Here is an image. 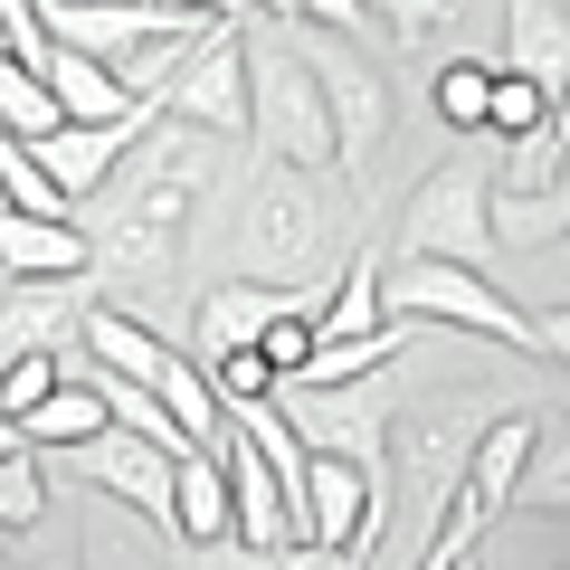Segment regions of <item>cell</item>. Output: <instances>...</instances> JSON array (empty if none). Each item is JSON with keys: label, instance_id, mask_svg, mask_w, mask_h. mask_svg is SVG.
I'll use <instances>...</instances> for the list:
<instances>
[{"label": "cell", "instance_id": "obj_1", "mask_svg": "<svg viewBox=\"0 0 570 570\" xmlns=\"http://www.w3.org/2000/svg\"><path fill=\"white\" fill-rule=\"evenodd\" d=\"M352 257V190L333 171H238V209H228V285L257 295H324Z\"/></svg>", "mask_w": 570, "mask_h": 570}, {"label": "cell", "instance_id": "obj_2", "mask_svg": "<svg viewBox=\"0 0 570 570\" xmlns=\"http://www.w3.org/2000/svg\"><path fill=\"white\" fill-rule=\"evenodd\" d=\"M381 324L400 333H475V343H504V352H542V362H561L570 352V314H523L494 276H466V266H381Z\"/></svg>", "mask_w": 570, "mask_h": 570}, {"label": "cell", "instance_id": "obj_3", "mask_svg": "<svg viewBox=\"0 0 570 570\" xmlns=\"http://www.w3.org/2000/svg\"><path fill=\"white\" fill-rule=\"evenodd\" d=\"M219 190H238V142H209V134H190V124L153 115V124H142V142L115 163V181H105L96 200H115V209H134V219L190 238V219H200Z\"/></svg>", "mask_w": 570, "mask_h": 570}, {"label": "cell", "instance_id": "obj_4", "mask_svg": "<svg viewBox=\"0 0 570 570\" xmlns=\"http://www.w3.org/2000/svg\"><path fill=\"white\" fill-rule=\"evenodd\" d=\"M276 29H285V48H295V67L314 77V96H324L333 181L362 190L371 171H381V153H390V77H381V58H371V48H352V39H324V29L295 20V10H276Z\"/></svg>", "mask_w": 570, "mask_h": 570}, {"label": "cell", "instance_id": "obj_5", "mask_svg": "<svg viewBox=\"0 0 570 570\" xmlns=\"http://www.w3.org/2000/svg\"><path fill=\"white\" fill-rule=\"evenodd\" d=\"M238 58H247V153L276 163V171H333L324 96H314V77L295 67V48H285V29L266 10H247Z\"/></svg>", "mask_w": 570, "mask_h": 570}, {"label": "cell", "instance_id": "obj_6", "mask_svg": "<svg viewBox=\"0 0 570 570\" xmlns=\"http://www.w3.org/2000/svg\"><path fill=\"white\" fill-rule=\"evenodd\" d=\"M77 352H86L96 371H115V381H134L142 400H153V409L190 438V448H209V438H219V400H209V381L181 362V343H163L142 314L86 305V314H77Z\"/></svg>", "mask_w": 570, "mask_h": 570}, {"label": "cell", "instance_id": "obj_7", "mask_svg": "<svg viewBox=\"0 0 570 570\" xmlns=\"http://www.w3.org/2000/svg\"><path fill=\"white\" fill-rule=\"evenodd\" d=\"M485 190H494V163H485V153H456V163H438L419 190H409L400 257L494 276V257H504V247H494V228H485Z\"/></svg>", "mask_w": 570, "mask_h": 570}, {"label": "cell", "instance_id": "obj_8", "mask_svg": "<svg viewBox=\"0 0 570 570\" xmlns=\"http://www.w3.org/2000/svg\"><path fill=\"white\" fill-rule=\"evenodd\" d=\"M238 29H247V10H209V29L190 39L181 77L163 86L153 115L190 124V134H209V142H247V58H238Z\"/></svg>", "mask_w": 570, "mask_h": 570}, {"label": "cell", "instance_id": "obj_9", "mask_svg": "<svg viewBox=\"0 0 570 570\" xmlns=\"http://www.w3.org/2000/svg\"><path fill=\"white\" fill-rule=\"evenodd\" d=\"M171 466H181V456L142 448V438H124V428H105V438L67 448V475H77V485H96V494H115L124 513H142L163 551H171Z\"/></svg>", "mask_w": 570, "mask_h": 570}, {"label": "cell", "instance_id": "obj_10", "mask_svg": "<svg viewBox=\"0 0 570 570\" xmlns=\"http://www.w3.org/2000/svg\"><path fill=\"white\" fill-rule=\"evenodd\" d=\"M142 124H153V115H124V124H58L48 142H29V163H39V181L67 200V219H77V209L115 181V163L142 142Z\"/></svg>", "mask_w": 570, "mask_h": 570}, {"label": "cell", "instance_id": "obj_11", "mask_svg": "<svg viewBox=\"0 0 570 570\" xmlns=\"http://www.w3.org/2000/svg\"><path fill=\"white\" fill-rule=\"evenodd\" d=\"M153 0H39V29L48 48H67V58H96L105 77H115V58H134L142 39H153Z\"/></svg>", "mask_w": 570, "mask_h": 570}, {"label": "cell", "instance_id": "obj_12", "mask_svg": "<svg viewBox=\"0 0 570 570\" xmlns=\"http://www.w3.org/2000/svg\"><path fill=\"white\" fill-rule=\"evenodd\" d=\"M305 295H257V285H209L200 305H190V352L181 362L190 371H209V362H228V352H257V333L276 324V314H295Z\"/></svg>", "mask_w": 570, "mask_h": 570}, {"label": "cell", "instance_id": "obj_13", "mask_svg": "<svg viewBox=\"0 0 570 570\" xmlns=\"http://www.w3.org/2000/svg\"><path fill=\"white\" fill-rule=\"evenodd\" d=\"M96 305V285H10L0 295V362H29V352H67L77 343V314Z\"/></svg>", "mask_w": 570, "mask_h": 570}, {"label": "cell", "instance_id": "obj_14", "mask_svg": "<svg viewBox=\"0 0 570 570\" xmlns=\"http://www.w3.org/2000/svg\"><path fill=\"white\" fill-rule=\"evenodd\" d=\"M504 39H513L504 77H523L532 96L561 115V86H570V0H513V10H504Z\"/></svg>", "mask_w": 570, "mask_h": 570}, {"label": "cell", "instance_id": "obj_15", "mask_svg": "<svg viewBox=\"0 0 570 570\" xmlns=\"http://www.w3.org/2000/svg\"><path fill=\"white\" fill-rule=\"evenodd\" d=\"M0 276L10 285H77L86 276L77 219H20V209H0Z\"/></svg>", "mask_w": 570, "mask_h": 570}, {"label": "cell", "instance_id": "obj_16", "mask_svg": "<svg viewBox=\"0 0 570 570\" xmlns=\"http://www.w3.org/2000/svg\"><path fill=\"white\" fill-rule=\"evenodd\" d=\"M29 77L48 86V105H58V124H124V115H142V105H124V86L105 77L96 58H67V48H48Z\"/></svg>", "mask_w": 570, "mask_h": 570}, {"label": "cell", "instance_id": "obj_17", "mask_svg": "<svg viewBox=\"0 0 570 570\" xmlns=\"http://www.w3.org/2000/svg\"><path fill=\"white\" fill-rule=\"evenodd\" d=\"M228 542V485L209 456H181L171 466V551H219Z\"/></svg>", "mask_w": 570, "mask_h": 570}, {"label": "cell", "instance_id": "obj_18", "mask_svg": "<svg viewBox=\"0 0 570 570\" xmlns=\"http://www.w3.org/2000/svg\"><path fill=\"white\" fill-rule=\"evenodd\" d=\"M409 343H419V333H400V324L362 333V343H314L305 362H295V390H362V381H381Z\"/></svg>", "mask_w": 570, "mask_h": 570}, {"label": "cell", "instance_id": "obj_19", "mask_svg": "<svg viewBox=\"0 0 570 570\" xmlns=\"http://www.w3.org/2000/svg\"><path fill=\"white\" fill-rule=\"evenodd\" d=\"M86 438H105V409L86 400V381H77V343H67V381L20 419V448L39 456V448H86Z\"/></svg>", "mask_w": 570, "mask_h": 570}, {"label": "cell", "instance_id": "obj_20", "mask_svg": "<svg viewBox=\"0 0 570 570\" xmlns=\"http://www.w3.org/2000/svg\"><path fill=\"white\" fill-rule=\"evenodd\" d=\"M561 419V409H551ZM542 419V438H532V456H523V485H513V504H532L542 523H561L570 513V448H561V428Z\"/></svg>", "mask_w": 570, "mask_h": 570}, {"label": "cell", "instance_id": "obj_21", "mask_svg": "<svg viewBox=\"0 0 570 570\" xmlns=\"http://www.w3.org/2000/svg\"><path fill=\"white\" fill-rule=\"evenodd\" d=\"M561 115H551L542 124V134H523V142H513V153H504V163H494V190H504V200H532V190H561Z\"/></svg>", "mask_w": 570, "mask_h": 570}, {"label": "cell", "instance_id": "obj_22", "mask_svg": "<svg viewBox=\"0 0 570 570\" xmlns=\"http://www.w3.org/2000/svg\"><path fill=\"white\" fill-rule=\"evenodd\" d=\"M58 134V105H48V86L29 77V67L0 58V142H48Z\"/></svg>", "mask_w": 570, "mask_h": 570}, {"label": "cell", "instance_id": "obj_23", "mask_svg": "<svg viewBox=\"0 0 570 570\" xmlns=\"http://www.w3.org/2000/svg\"><path fill=\"white\" fill-rule=\"evenodd\" d=\"M485 228H494V247H504V238H561V228H570V190H532V200L485 190Z\"/></svg>", "mask_w": 570, "mask_h": 570}, {"label": "cell", "instance_id": "obj_24", "mask_svg": "<svg viewBox=\"0 0 570 570\" xmlns=\"http://www.w3.org/2000/svg\"><path fill=\"white\" fill-rule=\"evenodd\" d=\"M485 86H494V67H485V58L438 67V115H448V134H485Z\"/></svg>", "mask_w": 570, "mask_h": 570}, {"label": "cell", "instance_id": "obj_25", "mask_svg": "<svg viewBox=\"0 0 570 570\" xmlns=\"http://www.w3.org/2000/svg\"><path fill=\"white\" fill-rule=\"evenodd\" d=\"M39 523H48V475H39V456H10L0 466V542L39 532Z\"/></svg>", "mask_w": 570, "mask_h": 570}, {"label": "cell", "instance_id": "obj_26", "mask_svg": "<svg viewBox=\"0 0 570 570\" xmlns=\"http://www.w3.org/2000/svg\"><path fill=\"white\" fill-rule=\"evenodd\" d=\"M551 124V105L532 96L523 77H504V67H494V86H485V134H504V142H523V134H542Z\"/></svg>", "mask_w": 570, "mask_h": 570}, {"label": "cell", "instance_id": "obj_27", "mask_svg": "<svg viewBox=\"0 0 570 570\" xmlns=\"http://www.w3.org/2000/svg\"><path fill=\"white\" fill-rule=\"evenodd\" d=\"M448 20H456V10H438V0H390V10H381V29H390V48H419L428 29H448Z\"/></svg>", "mask_w": 570, "mask_h": 570}, {"label": "cell", "instance_id": "obj_28", "mask_svg": "<svg viewBox=\"0 0 570 570\" xmlns=\"http://www.w3.org/2000/svg\"><path fill=\"white\" fill-rule=\"evenodd\" d=\"M0 570H77V551H39V561H0Z\"/></svg>", "mask_w": 570, "mask_h": 570}, {"label": "cell", "instance_id": "obj_29", "mask_svg": "<svg viewBox=\"0 0 570 570\" xmlns=\"http://www.w3.org/2000/svg\"><path fill=\"white\" fill-rule=\"evenodd\" d=\"M10 456H29V448H20V428H0V466H10Z\"/></svg>", "mask_w": 570, "mask_h": 570}, {"label": "cell", "instance_id": "obj_30", "mask_svg": "<svg viewBox=\"0 0 570 570\" xmlns=\"http://www.w3.org/2000/svg\"><path fill=\"white\" fill-rule=\"evenodd\" d=\"M0 58H10V39H0Z\"/></svg>", "mask_w": 570, "mask_h": 570}, {"label": "cell", "instance_id": "obj_31", "mask_svg": "<svg viewBox=\"0 0 570 570\" xmlns=\"http://www.w3.org/2000/svg\"><path fill=\"white\" fill-rule=\"evenodd\" d=\"M0 561H10V551H0Z\"/></svg>", "mask_w": 570, "mask_h": 570}]
</instances>
